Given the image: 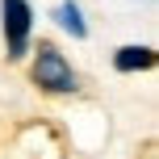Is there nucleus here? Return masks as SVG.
Returning a JSON list of instances; mask_svg holds the SVG:
<instances>
[{"mask_svg":"<svg viewBox=\"0 0 159 159\" xmlns=\"http://www.w3.org/2000/svg\"><path fill=\"white\" fill-rule=\"evenodd\" d=\"M34 84H38L42 92H75L71 63H67L50 42H38V55H34Z\"/></svg>","mask_w":159,"mask_h":159,"instance_id":"obj_1","label":"nucleus"},{"mask_svg":"<svg viewBox=\"0 0 159 159\" xmlns=\"http://www.w3.org/2000/svg\"><path fill=\"white\" fill-rule=\"evenodd\" d=\"M0 17H4V46H8V59H21L30 50V30H34V13L25 0H0Z\"/></svg>","mask_w":159,"mask_h":159,"instance_id":"obj_2","label":"nucleus"},{"mask_svg":"<svg viewBox=\"0 0 159 159\" xmlns=\"http://www.w3.org/2000/svg\"><path fill=\"white\" fill-rule=\"evenodd\" d=\"M113 67L117 71H151L155 67V46H121L113 55Z\"/></svg>","mask_w":159,"mask_h":159,"instance_id":"obj_3","label":"nucleus"},{"mask_svg":"<svg viewBox=\"0 0 159 159\" xmlns=\"http://www.w3.org/2000/svg\"><path fill=\"white\" fill-rule=\"evenodd\" d=\"M55 21L63 25L71 38H88V25H84V13H80V4L75 0H63V4L55 8Z\"/></svg>","mask_w":159,"mask_h":159,"instance_id":"obj_4","label":"nucleus"}]
</instances>
